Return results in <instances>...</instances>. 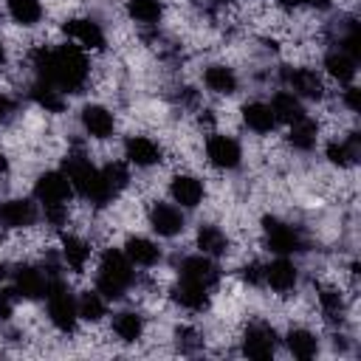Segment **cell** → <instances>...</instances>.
<instances>
[{
  "label": "cell",
  "mask_w": 361,
  "mask_h": 361,
  "mask_svg": "<svg viewBox=\"0 0 361 361\" xmlns=\"http://www.w3.org/2000/svg\"><path fill=\"white\" fill-rule=\"evenodd\" d=\"M327 158H330L333 164H338V166L353 164V161L358 158V135H350L347 141H333V144L327 147Z\"/></svg>",
  "instance_id": "cell-34"
},
{
  "label": "cell",
  "mask_w": 361,
  "mask_h": 361,
  "mask_svg": "<svg viewBox=\"0 0 361 361\" xmlns=\"http://www.w3.org/2000/svg\"><path fill=\"white\" fill-rule=\"evenodd\" d=\"M6 8L14 23L20 25H34L42 20V3L39 0H6Z\"/></svg>",
  "instance_id": "cell-27"
},
{
  "label": "cell",
  "mask_w": 361,
  "mask_h": 361,
  "mask_svg": "<svg viewBox=\"0 0 361 361\" xmlns=\"http://www.w3.org/2000/svg\"><path fill=\"white\" fill-rule=\"evenodd\" d=\"M6 276H8V268H6L3 262H0V279H6Z\"/></svg>",
  "instance_id": "cell-42"
},
{
  "label": "cell",
  "mask_w": 361,
  "mask_h": 361,
  "mask_svg": "<svg viewBox=\"0 0 361 361\" xmlns=\"http://www.w3.org/2000/svg\"><path fill=\"white\" fill-rule=\"evenodd\" d=\"M76 310H79V319H85V322H99V319L104 316L107 305H104V296H102L99 290H85V293L79 296V302H76Z\"/></svg>",
  "instance_id": "cell-32"
},
{
  "label": "cell",
  "mask_w": 361,
  "mask_h": 361,
  "mask_svg": "<svg viewBox=\"0 0 361 361\" xmlns=\"http://www.w3.org/2000/svg\"><path fill=\"white\" fill-rule=\"evenodd\" d=\"M276 350V336L268 324H251L243 336V353L254 361H265L271 358Z\"/></svg>",
  "instance_id": "cell-8"
},
{
  "label": "cell",
  "mask_w": 361,
  "mask_h": 361,
  "mask_svg": "<svg viewBox=\"0 0 361 361\" xmlns=\"http://www.w3.org/2000/svg\"><path fill=\"white\" fill-rule=\"evenodd\" d=\"M175 302L186 310H203L209 305V285L203 282H195V279H186L180 276V282L175 285Z\"/></svg>",
  "instance_id": "cell-17"
},
{
  "label": "cell",
  "mask_w": 361,
  "mask_h": 361,
  "mask_svg": "<svg viewBox=\"0 0 361 361\" xmlns=\"http://www.w3.org/2000/svg\"><path fill=\"white\" fill-rule=\"evenodd\" d=\"M133 285V262L127 259L124 251L107 248L99 259V274H96V290L104 299H121L127 288Z\"/></svg>",
  "instance_id": "cell-3"
},
{
  "label": "cell",
  "mask_w": 361,
  "mask_h": 361,
  "mask_svg": "<svg viewBox=\"0 0 361 361\" xmlns=\"http://www.w3.org/2000/svg\"><path fill=\"white\" fill-rule=\"evenodd\" d=\"M203 82L212 93H220V96H228L237 90V73L228 65H209L203 71Z\"/></svg>",
  "instance_id": "cell-21"
},
{
  "label": "cell",
  "mask_w": 361,
  "mask_h": 361,
  "mask_svg": "<svg viewBox=\"0 0 361 361\" xmlns=\"http://www.w3.org/2000/svg\"><path fill=\"white\" fill-rule=\"evenodd\" d=\"M316 135H319V130L307 116L290 124V144L296 149H313L316 147Z\"/></svg>",
  "instance_id": "cell-33"
},
{
  "label": "cell",
  "mask_w": 361,
  "mask_h": 361,
  "mask_svg": "<svg viewBox=\"0 0 361 361\" xmlns=\"http://www.w3.org/2000/svg\"><path fill=\"white\" fill-rule=\"evenodd\" d=\"M65 34H68L79 48H85V51H99V48H104V31H102V25H99L96 20H90V17H73V20H68V23H65Z\"/></svg>",
  "instance_id": "cell-7"
},
{
  "label": "cell",
  "mask_w": 361,
  "mask_h": 361,
  "mask_svg": "<svg viewBox=\"0 0 361 361\" xmlns=\"http://www.w3.org/2000/svg\"><path fill=\"white\" fill-rule=\"evenodd\" d=\"M180 276L203 282V285H212L217 279V268H214V262L206 254H197V257H186L180 262Z\"/></svg>",
  "instance_id": "cell-22"
},
{
  "label": "cell",
  "mask_w": 361,
  "mask_h": 361,
  "mask_svg": "<svg viewBox=\"0 0 361 361\" xmlns=\"http://www.w3.org/2000/svg\"><path fill=\"white\" fill-rule=\"evenodd\" d=\"M37 220V206L25 197H14L0 203V226L6 228H25Z\"/></svg>",
  "instance_id": "cell-10"
},
{
  "label": "cell",
  "mask_w": 361,
  "mask_h": 361,
  "mask_svg": "<svg viewBox=\"0 0 361 361\" xmlns=\"http://www.w3.org/2000/svg\"><path fill=\"white\" fill-rule=\"evenodd\" d=\"M113 333H116L121 341L133 344V341H138L141 333H144V319H141L138 313H133V310H121V313H116V319H113Z\"/></svg>",
  "instance_id": "cell-25"
},
{
  "label": "cell",
  "mask_w": 361,
  "mask_h": 361,
  "mask_svg": "<svg viewBox=\"0 0 361 361\" xmlns=\"http://www.w3.org/2000/svg\"><path fill=\"white\" fill-rule=\"evenodd\" d=\"M39 79L56 85L62 93H76L87 79V59L76 45H59L37 54Z\"/></svg>",
  "instance_id": "cell-1"
},
{
  "label": "cell",
  "mask_w": 361,
  "mask_h": 361,
  "mask_svg": "<svg viewBox=\"0 0 361 361\" xmlns=\"http://www.w3.org/2000/svg\"><path fill=\"white\" fill-rule=\"evenodd\" d=\"M285 79H288V87L293 96H305V99H322L324 96L322 76L310 68H293L285 73Z\"/></svg>",
  "instance_id": "cell-11"
},
{
  "label": "cell",
  "mask_w": 361,
  "mask_h": 361,
  "mask_svg": "<svg viewBox=\"0 0 361 361\" xmlns=\"http://www.w3.org/2000/svg\"><path fill=\"white\" fill-rule=\"evenodd\" d=\"M319 302H322V310H324L330 319H341V310H344V305H341V296H338V290H333V288H324V290L319 293Z\"/></svg>",
  "instance_id": "cell-36"
},
{
  "label": "cell",
  "mask_w": 361,
  "mask_h": 361,
  "mask_svg": "<svg viewBox=\"0 0 361 361\" xmlns=\"http://www.w3.org/2000/svg\"><path fill=\"white\" fill-rule=\"evenodd\" d=\"M296 265L290 262V259H285V257H279V259H274L268 268H262V279L274 288V290H279V293H285V290H293V285H296Z\"/></svg>",
  "instance_id": "cell-18"
},
{
  "label": "cell",
  "mask_w": 361,
  "mask_h": 361,
  "mask_svg": "<svg viewBox=\"0 0 361 361\" xmlns=\"http://www.w3.org/2000/svg\"><path fill=\"white\" fill-rule=\"evenodd\" d=\"M324 68H327V73L333 76V79H338L341 85H347V82H353V76H355V59L347 54V51H330L327 56H324Z\"/></svg>",
  "instance_id": "cell-24"
},
{
  "label": "cell",
  "mask_w": 361,
  "mask_h": 361,
  "mask_svg": "<svg viewBox=\"0 0 361 361\" xmlns=\"http://www.w3.org/2000/svg\"><path fill=\"white\" fill-rule=\"evenodd\" d=\"M102 175H104L107 186H110L116 195L130 183V172H127V166H124V164H118V161H116V164H107V166L102 169Z\"/></svg>",
  "instance_id": "cell-35"
},
{
  "label": "cell",
  "mask_w": 361,
  "mask_h": 361,
  "mask_svg": "<svg viewBox=\"0 0 361 361\" xmlns=\"http://www.w3.org/2000/svg\"><path fill=\"white\" fill-rule=\"evenodd\" d=\"M124 254H127V259L133 265H141V268H149V265H155L161 259V248L147 237H130L124 243Z\"/></svg>",
  "instance_id": "cell-19"
},
{
  "label": "cell",
  "mask_w": 361,
  "mask_h": 361,
  "mask_svg": "<svg viewBox=\"0 0 361 361\" xmlns=\"http://www.w3.org/2000/svg\"><path fill=\"white\" fill-rule=\"evenodd\" d=\"M265 240L271 245V251L276 254H293V251H302V240L296 234V228H290L288 223L282 220H274V217H265Z\"/></svg>",
  "instance_id": "cell-9"
},
{
  "label": "cell",
  "mask_w": 361,
  "mask_h": 361,
  "mask_svg": "<svg viewBox=\"0 0 361 361\" xmlns=\"http://www.w3.org/2000/svg\"><path fill=\"white\" fill-rule=\"evenodd\" d=\"M31 96H34V102H37L39 107H45V110H51V113H59V110L65 107L62 90H59L56 85L45 82V79H39V82L31 87Z\"/></svg>",
  "instance_id": "cell-29"
},
{
  "label": "cell",
  "mask_w": 361,
  "mask_h": 361,
  "mask_svg": "<svg viewBox=\"0 0 361 361\" xmlns=\"http://www.w3.org/2000/svg\"><path fill=\"white\" fill-rule=\"evenodd\" d=\"M344 104H347L353 113H358V107H361V104H358V87H347V90H344Z\"/></svg>",
  "instance_id": "cell-38"
},
{
  "label": "cell",
  "mask_w": 361,
  "mask_h": 361,
  "mask_svg": "<svg viewBox=\"0 0 361 361\" xmlns=\"http://www.w3.org/2000/svg\"><path fill=\"white\" fill-rule=\"evenodd\" d=\"M11 110V102L6 96H0V118H6V113Z\"/></svg>",
  "instance_id": "cell-40"
},
{
  "label": "cell",
  "mask_w": 361,
  "mask_h": 361,
  "mask_svg": "<svg viewBox=\"0 0 361 361\" xmlns=\"http://www.w3.org/2000/svg\"><path fill=\"white\" fill-rule=\"evenodd\" d=\"M65 175H68V180H71V186H73L82 197H87L90 203H96V206H104L107 200L116 197V192L107 186L102 169H96L85 155H68V161H65Z\"/></svg>",
  "instance_id": "cell-2"
},
{
  "label": "cell",
  "mask_w": 361,
  "mask_h": 361,
  "mask_svg": "<svg viewBox=\"0 0 361 361\" xmlns=\"http://www.w3.org/2000/svg\"><path fill=\"white\" fill-rule=\"evenodd\" d=\"M268 107H271V113H274L276 121H288V124H293V121L305 118V107H302L299 96H293V93H288V90H279V93L271 99Z\"/></svg>",
  "instance_id": "cell-20"
},
{
  "label": "cell",
  "mask_w": 361,
  "mask_h": 361,
  "mask_svg": "<svg viewBox=\"0 0 361 361\" xmlns=\"http://www.w3.org/2000/svg\"><path fill=\"white\" fill-rule=\"evenodd\" d=\"M48 316L54 322L56 330L62 333H71L79 322V310H76V299L71 296V290L62 285V282H54L48 285Z\"/></svg>",
  "instance_id": "cell-4"
},
{
  "label": "cell",
  "mask_w": 361,
  "mask_h": 361,
  "mask_svg": "<svg viewBox=\"0 0 361 361\" xmlns=\"http://www.w3.org/2000/svg\"><path fill=\"white\" fill-rule=\"evenodd\" d=\"M288 350H290L296 358L307 361V358H313V355L319 353V341H316V336H313L310 330L296 327V330L288 333Z\"/></svg>",
  "instance_id": "cell-28"
},
{
  "label": "cell",
  "mask_w": 361,
  "mask_h": 361,
  "mask_svg": "<svg viewBox=\"0 0 361 361\" xmlns=\"http://www.w3.org/2000/svg\"><path fill=\"white\" fill-rule=\"evenodd\" d=\"M149 226L161 234V237H175L183 231V214L178 206L172 203H155L149 209Z\"/></svg>",
  "instance_id": "cell-13"
},
{
  "label": "cell",
  "mask_w": 361,
  "mask_h": 361,
  "mask_svg": "<svg viewBox=\"0 0 361 361\" xmlns=\"http://www.w3.org/2000/svg\"><path fill=\"white\" fill-rule=\"evenodd\" d=\"M82 127L90 138H110L113 130H116V118L107 107L87 104V107H82Z\"/></svg>",
  "instance_id": "cell-12"
},
{
  "label": "cell",
  "mask_w": 361,
  "mask_h": 361,
  "mask_svg": "<svg viewBox=\"0 0 361 361\" xmlns=\"http://www.w3.org/2000/svg\"><path fill=\"white\" fill-rule=\"evenodd\" d=\"M6 169H8V161H6V155H3V152H0V175H3V172H6Z\"/></svg>",
  "instance_id": "cell-41"
},
{
  "label": "cell",
  "mask_w": 361,
  "mask_h": 361,
  "mask_svg": "<svg viewBox=\"0 0 361 361\" xmlns=\"http://www.w3.org/2000/svg\"><path fill=\"white\" fill-rule=\"evenodd\" d=\"M124 155L135 166H152L161 161V147L147 135H130L124 144Z\"/></svg>",
  "instance_id": "cell-15"
},
{
  "label": "cell",
  "mask_w": 361,
  "mask_h": 361,
  "mask_svg": "<svg viewBox=\"0 0 361 361\" xmlns=\"http://www.w3.org/2000/svg\"><path fill=\"white\" fill-rule=\"evenodd\" d=\"M71 192H73V186H71V180H68L65 172H42L37 178V186H34V195H37V200L45 209L68 206Z\"/></svg>",
  "instance_id": "cell-5"
},
{
  "label": "cell",
  "mask_w": 361,
  "mask_h": 361,
  "mask_svg": "<svg viewBox=\"0 0 361 361\" xmlns=\"http://www.w3.org/2000/svg\"><path fill=\"white\" fill-rule=\"evenodd\" d=\"M243 121H245V127L254 130V133H271L274 124H276L271 107L262 104V102H248V104L243 107Z\"/></svg>",
  "instance_id": "cell-23"
},
{
  "label": "cell",
  "mask_w": 361,
  "mask_h": 361,
  "mask_svg": "<svg viewBox=\"0 0 361 361\" xmlns=\"http://www.w3.org/2000/svg\"><path fill=\"white\" fill-rule=\"evenodd\" d=\"M11 316V296L8 290H0V322H6Z\"/></svg>",
  "instance_id": "cell-39"
},
{
  "label": "cell",
  "mask_w": 361,
  "mask_h": 361,
  "mask_svg": "<svg viewBox=\"0 0 361 361\" xmlns=\"http://www.w3.org/2000/svg\"><path fill=\"white\" fill-rule=\"evenodd\" d=\"M14 293H20L23 299H39L48 293V282L42 276L39 268L34 265H20L14 271Z\"/></svg>",
  "instance_id": "cell-14"
},
{
  "label": "cell",
  "mask_w": 361,
  "mask_h": 361,
  "mask_svg": "<svg viewBox=\"0 0 361 361\" xmlns=\"http://www.w3.org/2000/svg\"><path fill=\"white\" fill-rule=\"evenodd\" d=\"M203 183L195 178V175H175L172 183H169V195L175 203L186 206V209H195L200 200H203Z\"/></svg>",
  "instance_id": "cell-16"
},
{
  "label": "cell",
  "mask_w": 361,
  "mask_h": 361,
  "mask_svg": "<svg viewBox=\"0 0 361 361\" xmlns=\"http://www.w3.org/2000/svg\"><path fill=\"white\" fill-rule=\"evenodd\" d=\"M62 257L73 271H82L90 259V245L76 234H65L62 237Z\"/></svg>",
  "instance_id": "cell-26"
},
{
  "label": "cell",
  "mask_w": 361,
  "mask_h": 361,
  "mask_svg": "<svg viewBox=\"0 0 361 361\" xmlns=\"http://www.w3.org/2000/svg\"><path fill=\"white\" fill-rule=\"evenodd\" d=\"M3 59H6V51H3V45H0V62H3Z\"/></svg>",
  "instance_id": "cell-43"
},
{
  "label": "cell",
  "mask_w": 361,
  "mask_h": 361,
  "mask_svg": "<svg viewBox=\"0 0 361 361\" xmlns=\"http://www.w3.org/2000/svg\"><path fill=\"white\" fill-rule=\"evenodd\" d=\"M206 158L217 169H234L243 158V149L231 135L217 133V135H209V141H206Z\"/></svg>",
  "instance_id": "cell-6"
},
{
  "label": "cell",
  "mask_w": 361,
  "mask_h": 361,
  "mask_svg": "<svg viewBox=\"0 0 361 361\" xmlns=\"http://www.w3.org/2000/svg\"><path fill=\"white\" fill-rule=\"evenodd\" d=\"M127 11L135 23H158L161 14H164V3L161 0H127Z\"/></svg>",
  "instance_id": "cell-31"
},
{
  "label": "cell",
  "mask_w": 361,
  "mask_h": 361,
  "mask_svg": "<svg viewBox=\"0 0 361 361\" xmlns=\"http://www.w3.org/2000/svg\"><path fill=\"white\" fill-rule=\"evenodd\" d=\"M226 245H228V240H226V234L217 226H200V231H197V248H200V254L217 257V254H226Z\"/></svg>",
  "instance_id": "cell-30"
},
{
  "label": "cell",
  "mask_w": 361,
  "mask_h": 361,
  "mask_svg": "<svg viewBox=\"0 0 361 361\" xmlns=\"http://www.w3.org/2000/svg\"><path fill=\"white\" fill-rule=\"evenodd\" d=\"M243 279L251 282V285L262 282V268H259V265H245V268H243Z\"/></svg>",
  "instance_id": "cell-37"
}]
</instances>
